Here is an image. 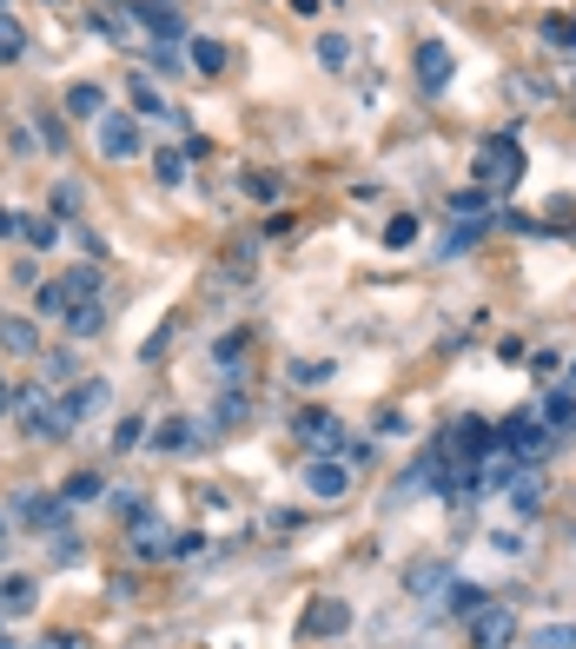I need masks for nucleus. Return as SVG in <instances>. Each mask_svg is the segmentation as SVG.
Instances as JSON below:
<instances>
[{"instance_id": "20e7f679", "label": "nucleus", "mask_w": 576, "mask_h": 649, "mask_svg": "<svg viewBox=\"0 0 576 649\" xmlns=\"http://www.w3.org/2000/svg\"><path fill=\"white\" fill-rule=\"evenodd\" d=\"M464 624H471V649H511L517 643V617H511L504 604H484V610H471Z\"/></svg>"}, {"instance_id": "a19ab883", "label": "nucleus", "mask_w": 576, "mask_h": 649, "mask_svg": "<svg viewBox=\"0 0 576 649\" xmlns=\"http://www.w3.org/2000/svg\"><path fill=\"white\" fill-rule=\"evenodd\" d=\"M0 239H20V212H7V206H0Z\"/></svg>"}, {"instance_id": "a18cd8bd", "label": "nucleus", "mask_w": 576, "mask_h": 649, "mask_svg": "<svg viewBox=\"0 0 576 649\" xmlns=\"http://www.w3.org/2000/svg\"><path fill=\"white\" fill-rule=\"evenodd\" d=\"M0 649H13V643H7V637H0Z\"/></svg>"}, {"instance_id": "58836bf2", "label": "nucleus", "mask_w": 576, "mask_h": 649, "mask_svg": "<svg viewBox=\"0 0 576 649\" xmlns=\"http://www.w3.org/2000/svg\"><path fill=\"white\" fill-rule=\"evenodd\" d=\"M451 206H458V212H484V186H471V192H458Z\"/></svg>"}, {"instance_id": "393cba45", "label": "nucleus", "mask_w": 576, "mask_h": 649, "mask_svg": "<svg viewBox=\"0 0 576 649\" xmlns=\"http://www.w3.org/2000/svg\"><path fill=\"white\" fill-rule=\"evenodd\" d=\"M153 179L159 186H186V153H153Z\"/></svg>"}, {"instance_id": "5701e85b", "label": "nucleus", "mask_w": 576, "mask_h": 649, "mask_svg": "<svg viewBox=\"0 0 576 649\" xmlns=\"http://www.w3.org/2000/svg\"><path fill=\"white\" fill-rule=\"evenodd\" d=\"M93 27H100L106 40H126V33H133V7H100V13H93Z\"/></svg>"}, {"instance_id": "2f4dec72", "label": "nucleus", "mask_w": 576, "mask_h": 649, "mask_svg": "<svg viewBox=\"0 0 576 649\" xmlns=\"http://www.w3.org/2000/svg\"><path fill=\"white\" fill-rule=\"evenodd\" d=\"M544 425H557V431H564V425H576V398H570V391H557V398L544 405Z\"/></svg>"}, {"instance_id": "6ab92c4d", "label": "nucleus", "mask_w": 576, "mask_h": 649, "mask_svg": "<svg viewBox=\"0 0 576 649\" xmlns=\"http://www.w3.org/2000/svg\"><path fill=\"white\" fill-rule=\"evenodd\" d=\"M66 405H73V418H93V411L106 405V378H86V385H73V391H66Z\"/></svg>"}, {"instance_id": "4c0bfd02", "label": "nucleus", "mask_w": 576, "mask_h": 649, "mask_svg": "<svg viewBox=\"0 0 576 649\" xmlns=\"http://www.w3.org/2000/svg\"><path fill=\"white\" fill-rule=\"evenodd\" d=\"M544 33H551V40H557V46H576V20H551V27H544Z\"/></svg>"}, {"instance_id": "f257e3e1", "label": "nucleus", "mask_w": 576, "mask_h": 649, "mask_svg": "<svg viewBox=\"0 0 576 649\" xmlns=\"http://www.w3.org/2000/svg\"><path fill=\"white\" fill-rule=\"evenodd\" d=\"M292 431H299V444H305L312 458H338V451H345V425H338L332 411H299Z\"/></svg>"}, {"instance_id": "72a5a7b5", "label": "nucleus", "mask_w": 576, "mask_h": 649, "mask_svg": "<svg viewBox=\"0 0 576 649\" xmlns=\"http://www.w3.org/2000/svg\"><path fill=\"white\" fill-rule=\"evenodd\" d=\"M46 371H53L46 385H66L73 378V352H46Z\"/></svg>"}, {"instance_id": "0eeeda50", "label": "nucleus", "mask_w": 576, "mask_h": 649, "mask_svg": "<svg viewBox=\"0 0 576 649\" xmlns=\"http://www.w3.org/2000/svg\"><path fill=\"white\" fill-rule=\"evenodd\" d=\"M498 444H504L511 458H537V451L551 444V425H544V418H524V411H517V418H511V425L498 431Z\"/></svg>"}, {"instance_id": "b1692460", "label": "nucleus", "mask_w": 576, "mask_h": 649, "mask_svg": "<svg viewBox=\"0 0 576 649\" xmlns=\"http://www.w3.org/2000/svg\"><path fill=\"white\" fill-rule=\"evenodd\" d=\"M146 60H153V73H179V66H186V46H179V40H153Z\"/></svg>"}, {"instance_id": "dca6fc26", "label": "nucleus", "mask_w": 576, "mask_h": 649, "mask_svg": "<svg viewBox=\"0 0 576 649\" xmlns=\"http://www.w3.org/2000/svg\"><path fill=\"white\" fill-rule=\"evenodd\" d=\"M199 444V425L192 418H159L153 425V451H192Z\"/></svg>"}, {"instance_id": "c03bdc74", "label": "nucleus", "mask_w": 576, "mask_h": 649, "mask_svg": "<svg viewBox=\"0 0 576 649\" xmlns=\"http://www.w3.org/2000/svg\"><path fill=\"white\" fill-rule=\"evenodd\" d=\"M0 544H7V524H0Z\"/></svg>"}, {"instance_id": "473e14b6", "label": "nucleus", "mask_w": 576, "mask_h": 649, "mask_svg": "<svg viewBox=\"0 0 576 649\" xmlns=\"http://www.w3.org/2000/svg\"><path fill=\"white\" fill-rule=\"evenodd\" d=\"M66 279H73V292H80V299H93V292H100V265H80V272H66Z\"/></svg>"}, {"instance_id": "a878e982", "label": "nucleus", "mask_w": 576, "mask_h": 649, "mask_svg": "<svg viewBox=\"0 0 576 649\" xmlns=\"http://www.w3.org/2000/svg\"><path fill=\"white\" fill-rule=\"evenodd\" d=\"M20 239L46 252V245H60V219H20Z\"/></svg>"}, {"instance_id": "9b49d317", "label": "nucleus", "mask_w": 576, "mask_h": 649, "mask_svg": "<svg viewBox=\"0 0 576 649\" xmlns=\"http://www.w3.org/2000/svg\"><path fill=\"white\" fill-rule=\"evenodd\" d=\"M33 604H40V584H33L27 571H7V577H0V617H27Z\"/></svg>"}, {"instance_id": "a211bd4d", "label": "nucleus", "mask_w": 576, "mask_h": 649, "mask_svg": "<svg viewBox=\"0 0 576 649\" xmlns=\"http://www.w3.org/2000/svg\"><path fill=\"white\" fill-rule=\"evenodd\" d=\"M60 325H66L73 338H100V332H106V305H100V299H80V305L60 318Z\"/></svg>"}, {"instance_id": "f8f14e48", "label": "nucleus", "mask_w": 576, "mask_h": 649, "mask_svg": "<svg viewBox=\"0 0 576 649\" xmlns=\"http://www.w3.org/2000/svg\"><path fill=\"white\" fill-rule=\"evenodd\" d=\"M73 305H80L73 279H46V285H33V312H40V318H66Z\"/></svg>"}, {"instance_id": "e433bc0d", "label": "nucleus", "mask_w": 576, "mask_h": 649, "mask_svg": "<svg viewBox=\"0 0 576 649\" xmlns=\"http://www.w3.org/2000/svg\"><path fill=\"white\" fill-rule=\"evenodd\" d=\"M458 610H464V617L484 610V590H478V584H458Z\"/></svg>"}, {"instance_id": "423d86ee", "label": "nucleus", "mask_w": 576, "mask_h": 649, "mask_svg": "<svg viewBox=\"0 0 576 649\" xmlns=\"http://www.w3.org/2000/svg\"><path fill=\"white\" fill-rule=\"evenodd\" d=\"M172 551H179V537H172L159 517L133 511V557H139V564H159V557H172Z\"/></svg>"}, {"instance_id": "c756f323", "label": "nucleus", "mask_w": 576, "mask_h": 649, "mask_svg": "<svg viewBox=\"0 0 576 649\" xmlns=\"http://www.w3.org/2000/svg\"><path fill=\"white\" fill-rule=\"evenodd\" d=\"M411 239H418V219H411V212H398V219L385 226V245H391V252H405Z\"/></svg>"}, {"instance_id": "aec40b11", "label": "nucleus", "mask_w": 576, "mask_h": 649, "mask_svg": "<svg viewBox=\"0 0 576 649\" xmlns=\"http://www.w3.org/2000/svg\"><path fill=\"white\" fill-rule=\"evenodd\" d=\"M537 504H544V478H531V471H517V478H511V511H524V517H531Z\"/></svg>"}, {"instance_id": "cd10ccee", "label": "nucleus", "mask_w": 576, "mask_h": 649, "mask_svg": "<svg viewBox=\"0 0 576 649\" xmlns=\"http://www.w3.org/2000/svg\"><path fill=\"white\" fill-rule=\"evenodd\" d=\"M106 484H100V471H80V478H66V504H93Z\"/></svg>"}, {"instance_id": "7ed1b4c3", "label": "nucleus", "mask_w": 576, "mask_h": 649, "mask_svg": "<svg viewBox=\"0 0 576 649\" xmlns=\"http://www.w3.org/2000/svg\"><path fill=\"white\" fill-rule=\"evenodd\" d=\"M305 491H312L318 504H345V498H352V464H345V458H312V464H305Z\"/></svg>"}, {"instance_id": "c85d7f7f", "label": "nucleus", "mask_w": 576, "mask_h": 649, "mask_svg": "<svg viewBox=\"0 0 576 649\" xmlns=\"http://www.w3.org/2000/svg\"><path fill=\"white\" fill-rule=\"evenodd\" d=\"M20 511H27V517H33V524H40V531H46V524H60V517H66V511H60V498H20Z\"/></svg>"}, {"instance_id": "49530a36", "label": "nucleus", "mask_w": 576, "mask_h": 649, "mask_svg": "<svg viewBox=\"0 0 576 649\" xmlns=\"http://www.w3.org/2000/svg\"><path fill=\"white\" fill-rule=\"evenodd\" d=\"M0 7H7V0H0Z\"/></svg>"}, {"instance_id": "f3484780", "label": "nucleus", "mask_w": 576, "mask_h": 649, "mask_svg": "<svg viewBox=\"0 0 576 649\" xmlns=\"http://www.w3.org/2000/svg\"><path fill=\"white\" fill-rule=\"evenodd\" d=\"M66 113H73V119H100V113H106V86H100V80L66 86Z\"/></svg>"}, {"instance_id": "ea45409f", "label": "nucleus", "mask_w": 576, "mask_h": 649, "mask_svg": "<svg viewBox=\"0 0 576 649\" xmlns=\"http://www.w3.org/2000/svg\"><path fill=\"white\" fill-rule=\"evenodd\" d=\"M239 352H245V332H232V338H219V365H232Z\"/></svg>"}, {"instance_id": "1a4fd4ad", "label": "nucleus", "mask_w": 576, "mask_h": 649, "mask_svg": "<svg viewBox=\"0 0 576 649\" xmlns=\"http://www.w3.org/2000/svg\"><path fill=\"white\" fill-rule=\"evenodd\" d=\"M418 86L425 93H444L451 86V46L444 40H418Z\"/></svg>"}, {"instance_id": "f704fd0d", "label": "nucleus", "mask_w": 576, "mask_h": 649, "mask_svg": "<svg viewBox=\"0 0 576 649\" xmlns=\"http://www.w3.org/2000/svg\"><path fill=\"white\" fill-rule=\"evenodd\" d=\"M292 378H299V385H325V378H332V365H325V358H318V365H292Z\"/></svg>"}, {"instance_id": "7c9ffc66", "label": "nucleus", "mask_w": 576, "mask_h": 649, "mask_svg": "<svg viewBox=\"0 0 576 649\" xmlns=\"http://www.w3.org/2000/svg\"><path fill=\"white\" fill-rule=\"evenodd\" d=\"M212 425H245V398H239V391H226V398H219V411L206 418V431H212Z\"/></svg>"}, {"instance_id": "412c9836", "label": "nucleus", "mask_w": 576, "mask_h": 649, "mask_svg": "<svg viewBox=\"0 0 576 649\" xmlns=\"http://www.w3.org/2000/svg\"><path fill=\"white\" fill-rule=\"evenodd\" d=\"M20 53H27V27H20L7 7H0V66H13Z\"/></svg>"}, {"instance_id": "37998d69", "label": "nucleus", "mask_w": 576, "mask_h": 649, "mask_svg": "<svg viewBox=\"0 0 576 649\" xmlns=\"http://www.w3.org/2000/svg\"><path fill=\"white\" fill-rule=\"evenodd\" d=\"M7 411H13V391H7V378H0V418H7Z\"/></svg>"}, {"instance_id": "6e6552de", "label": "nucleus", "mask_w": 576, "mask_h": 649, "mask_svg": "<svg viewBox=\"0 0 576 649\" xmlns=\"http://www.w3.org/2000/svg\"><path fill=\"white\" fill-rule=\"evenodd\" d=\"M133 20H139L153 40H186V20H179L172 0H133Z\"/></svg>"}, {"instance_id": "f03ea898", "label": "nucleus", "mask_w": 576, "mask_h": 649, "mask_svg": "<svg viewBox=\"0 0 576 649\" xmlns=\"http://www.w3.org/2000/svg\"><path fill=\"white\" fill-rule=\"evenodd\" d=\"M517 166H524V146H517L511 133H498V139H484V153H478V186H504V179H517Z\"/></svg>"}, {"instance_id": "ddd939ff", "label": "nucleus", "mask_w": 576, "mask_h": 649, "mask_svg": "<svg viewBox=\"0 0 576 649\" xmlns=\"http://www.w3.org/2000/svg\"><path fill=\"white\" fill-rule=\"evenodd\" d=\"M133 113H146V119H179V106L153 86V73H133Z\"/></svg>"}, {"instance_id": "39448f33", "label": "nucleus", "mask_w": 576, "mask_h": 649, "mask_svg": "<svg viewBox=\"0 0 576 649\" xmlns=\"http://www.w3.org/2000/svg\"><path fill=\"white\" fill-rule=\"evenodd\" d=\"M100 153L106 159H139V119L133 113H100Z\"/></svg>"}, {"instance_id": "2eb2a0df", "label": "nucleus", "mask_w": 576, "mask_h": 649, "mask_svg": "<svg viewBox=\"0 0 576 649\" xmlns=\"http://www.w3.org/2000/svg\"><path fill=\"white\" fill-rule=\"evenodd\" d=\"M186 66H192V73H206V80H212V73H226V40L192 33V40H186Z\"/></svg>"}, {"instance_id": "4468645a", "label": "nucleus", "mask_w": 576, "mask_h": 649, "mask_svg": "<svg viewBox=\"0 0 576 649\" xmlns=\"http://www.w3.org/2000/svg\"><path fill=\"white\" fill-rule=\"evenodd\" d=\"M0 352L33 358L40 352V318H0Z\"/></svg>"}, {"instance_id": "c9c22d12", "label": "nucleus", "mask_w": 576, "mask_h": 649, "mask_svg": "<svg viewBox=\"0 0 576 649\" xmlns=\"http://www.w3.org/2000/svg\"><path fill=\"white\" fill-rule=\"evenodd\" d=\"M139 431H146V425H139V418H126V425L113 431V451H133V444H139Z\"/></svg>"}, {"instance_id": "bb28decb", "label": "nucleus", "mask_w": 576, "mask_h": 649, "mask_svg": "<svg viewBox=\"0 0 576 649\" xmlns=\"http://www.w3.org/2000/svg\"><path fill=\"white\" fill-rule=\"evenodd\" d=\"M438 584H451L444 564H418V571H411V597H438Z\"/></svg>"}, {"instance_id": "79ce46f5", "label": "nucleus", "mask_w": 576, "mask_h": 649, "mask_svg": "<svg viewBox=\"0 0 576 649\" xmlns=\"http://www.w3.org/2000/svg\"><path fill=\"white\" fill-rule=\"evenodd\" d=\"M40 649H86V643H80V637H46Z\"/></svg>"}, {"instance_id": "4be33fe9", "label": "nucleus", "mask_w": 576, "mask_h": 649, "mask_svg": "<svg viewBox=\"0 0 576 649\" xmlns=\"http://www.w3.org/2000/svg\"><path fill=\"white\" fill-rule=\"evenodd\" d=\"M318 66H325V73H345V66H352V40H345V33H325V40H318Z\"/></svg>"}, {"instance_id": "9d476101", "label": "nucleus", "mask_w": 576, "mask_h": 649, "mask_svg": "<svg viewBox=\"0 0 576 649\" xmlns=\"http://www.w3.org/2000/svg\"><path fill=\"white\" fill-rule=\"evenodd\" d=\"M345 630H352V604L345 597H318L305 610V637H345Z\"/></svg>"}]
</instances>
